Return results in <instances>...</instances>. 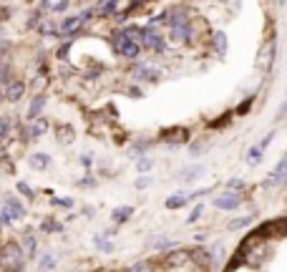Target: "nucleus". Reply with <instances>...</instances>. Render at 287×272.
I'll return each mask as SVG.
<instances>
[{
  "label": "nucleus",
  "instance_id": "1",
  "mask_svg": "<svg viewBox=\"0 0 287 272\" xmlns=\"http://www.w3.org/2000/svg\"><path fill=\"white\" fill-rule=\"evenodd\" d=\"M219 272H287V189L282 207L249 227Z\"/></svg>",
  "mask_w": 287,
  "mask_h": 272
},
{
  "label": "nucleus",
  "instance_id": "2",
  "mask_svg": "<svg viewBox=\"0 0 287 272\" xmlns=\"http://www.w3.org/2000/svg\"><path fill=\"white\" fill-rule=\"evenodd\" d=\"M25 252L20 250L18 239L0 245V272H25Z\"/></svg>",
  "mask_w": 287,
  "mask_h": 272
},
{
  "label": "nucleus",
  "instance_id": "3",
  "mask_svg": "<svg viewBox=\"0 0 287 272\" xmlns=\"http://www.w3.org/2000/svg\"><path fill=\"white\" fill-rule=\"evenodd\" d=\"M3 207H5V212H8V214H10V219L13 222H23L25 217H28V209H25V204L18 199V196H15V194H5L3 196Z\"/></svg>",
  "mask_w": 287,
  "mask_h": 272
},
{
  "label": "nucleus",
  "instance_id": "4",
  "mask_svg": "<svg viewBox=\"0 0 287 272\" xmlns=\"http://www.w3.org/2000/svg\"><path fill=\"white\" fill-rule=\"evenodd\" d=\"M25 91H28V83L23 78H13L0 94H3V101H10V103H18L23 96H25Z\"/></svg>",
  "mask_w": 287,
  "mask_h": 272
},
{
  "label": "nucleus",
  "instance_id": "5",
  "mask_svg": "<svg viewBox=\"0 0 287 272\" xmlns=\"http://www.w3.org/2000/svg\"><path fill=\"white\" fill-rule=\"evenodd\" d=\"M18 245H20V250L25 252V260H36V257H38V237L30 232V230L20 232Z\"/></svg>",
  "mask_w": 287,
  "mask_h": 272
},
{
  "label": "nucleus",
  "instance_id": "6",
  "mask_svg": "<svg viewBox=\"0 0 287 272\" xmlns=\"http://www.w3.org/2000/svg\"><path fill=\"white\" fill-rule=\"evenodd\" d=\"M45 134H48V121H45L43 116L33 118V121L28 124V141L40 139V136H45Z\"/></svg>",
  "mask_w": 287,
  "mask_h": 272
},
{
  "label": "nucleus",
  "instance_id": "7",
  "mask_svg": "<svg viewBox=\"0 0 287 272\" xmlns=\"http://www.w3.org/2000/svg\"><path fill=\"white\" fill-rule=\"evenodd\" d=\"M43 109H45V94H36L33 98H30V106H28V118L30 121L38 118Z\"/></svg>",
  "mask_w": 287,
  "mask_h": 272
},
{
  "label": "nucleus",
  "instance_id": "8",
  "mask_svg": "<svg viewBox=\"0 0 287 272\" xmlns=\"http://www.w3.org/2000/svg\"><path fill=\"white\" fill-rule=\"evenodd\" d=\"M28 164H30V169H36V172H45L51 166V156L48 154H30Z\"/></svg>",
  "mask_w": 287,
  "mask_h": 272
},
{
  "label": "nucleus",
  "instance_id": "9",
  "mask_svg": "<svg viewBox=\"0 0 287 272\" xmlns=\"http://www.w3.org/2000/svg\"><path fill=\"white\" fill-rule=\"evenodd\" d=\"M36 260H38V270H40V272H51V270H56V265H58L56 254H51V252H43V254H38Z\"/></svg>",
  "mask_w": 287,
  "mask_h": 272
},
{
  "label": "nucleus",
  "instance_id": "10",
  "mask_svg": "<svg viewBox=\"0 0 287 272\" xmlns=\"http://www.w3.org/2000/svg\"><path fill=\"white\" fill-rule=\"evenodd\" d=\"M56 139H58V144L68 146V144H73V139H76V131H73L71 126H58V129H56Z\"/></svg>",
  "mask_w": 287,
  "mask_h": 272
},
{
  "label": "nucleus",
  "instance_id": "11",
  "mask_svg": "<svg viewBox=\"0 0 287 272\" xmlns=\"http://www.w3.org/2000/svg\"><path fill=\"white\" fill-rule=\"evenodd\" d=\"M60 230H63V224H60L58 219H53V217H45L40 222V232H45V234H53V232H60Z\"/></svg>",
  "mask_w": 287,
  "mask_h": 272
},
{
  "label": "nucleus",
  "instance_id": "12",
  "mask_svg": "<svg viewBox=\"0 0 287 272\" xmlns=\"http://www.w3.org/2000/svg\"><path fill=\"white\" fill-rule=\"evenodd\" d=\"M15 189H18V194L28 196V199H36V192L30 189V184H28V181H18V187H15Z\"/></svg>",
  "mask_w": 287,
  "mask_h": 272
},
{
  "label": "nucleus",
  "instance_id": "13",
  "mask_svg": "<svg viewBox=\"0 0 287 272\" xmlns=\"http://www.w3.org/2000/svg\"><path fill=\"white\" fill-rule=\"evenodd\" d=\"M15 222L10 219V214L5 212V207H0V227H13Z\"/></svg>",
  "mask_w": 287,
  "mask_h": 272
},
{
  "label": "nucleus",
  "instance_id": "14",
  "mask_svg": "<svg viewBox=\"0 0 287 272\" xmlns=\"http://www.w3.org/2000/svg\"><path fill=\"white\" fill-rule=\"evenodd\" d=\"M56 207H73V199L71 196H60V199H53Z\"/></svg>",
  "mask_w": 287,
  "mask_h": 272
},
{
  "label": "nucleus",
  "instance_id": "15",
  "mask_svg": "<svg viewBox=\"0 0 287 272\" xmlns=\"http://www.w3.org/2000/svg\"><path fill=\"white\" fill-rule=\"evenodd\" d=\"M0 103H3V94H0Z\"/></svg>",
  "mask_w": 287,
  "mask_h": 272
}]
</instances>
